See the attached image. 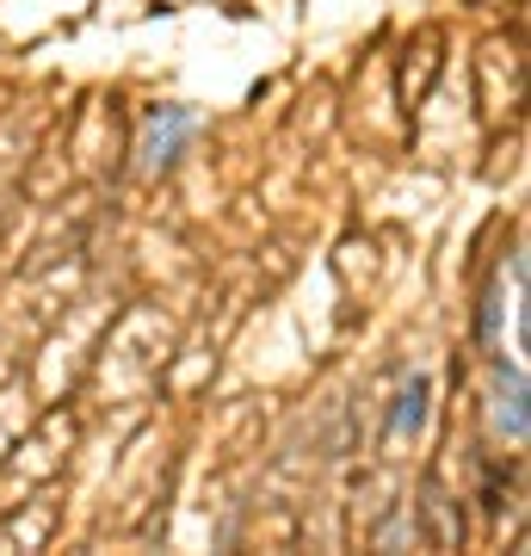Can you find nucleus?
<instances>
[{"label":"nucleus","instance_id":"3","mask_svg":"<svg viewBox=\"0 0 531 556\" xmlns=\"http://www.w3.org/2000/svg\"><path fill=\"white\" fill-rule=\"evenodd\" d=\"M420 427H427V378H408V390L395 396L390 427H383V433H390V439H402V433H408V439H414Z\"/></svg>","mask_w":531,"mask_h":556},{"label":"nucleus","instance_id":"1","mask_svg":"<svg viewBox=\"0 0 531 556\" xmlns=\"http://www.w3.org/2000/svg\"><path fill=\"white\" fill-rule=\"evenodd\" d=\"M192 137H198V112L192 105H149L142 137H137V167L142 174H167V167L186 155V142Z\"/></svg>","mask_w":531,"mask_h":556},{"label":"nucleus","instance_id":"2","mask_svg":"<svg viewBox=\"0 0 531 556\" xmlns=\"http://www.w3.org/2000/svg\"><path fill=\"white\" fill-rule=\"evenodd\" d=\"M494 427L513 439V445H526L531 433V415H526V371L507 365V358H494Z\"/></svg>","mask_w":531,"mask_h":556}]
</instances>
